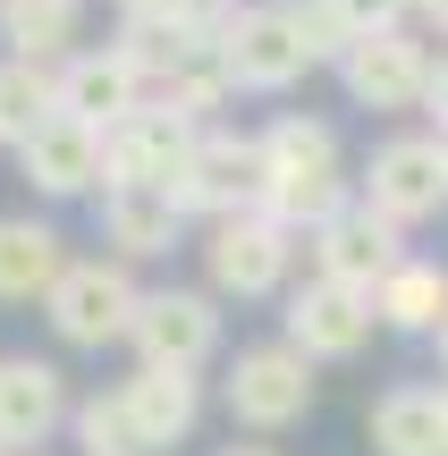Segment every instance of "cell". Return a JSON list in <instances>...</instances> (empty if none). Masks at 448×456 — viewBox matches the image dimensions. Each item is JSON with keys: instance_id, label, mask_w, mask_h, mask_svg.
<instances>
[{"instance_id": "6da1fadb", "label": "cell", "mask_w": 448, "mask_h": 456, "mask_svg": "<svg viewBox=\"0 0 448 456\" xmlns=\"http://www.w3.org/2000/svg\"><path fill=\"white\" fill-rule=\"evenodd\" d=\"M347 203H355V178L338 161V127L305 118V110H280L263 127V212L280 228H297V237H314Z\"/></svg>"}, {"instance_id": "7a4b0ae2", "label": "cell", "mask_w": 448, "mask_h": 456, "mask_svg": "<svg viewBox=\"0 0 448 456\" xmlns=\"http://www.w3.org/2000/svg\"><path fill=\"white\" fill-rule=\"evenodd\" d=\"M135 313H144V288L127 279V262H118V254H85V262H68V279L51 288L43 322L60 330V346L102 355V346L135 338Z\"/></svg>"}, {"instance_id": "3957f363", "label": "cell", "mask_w": 448, "mask_h": 456, "mask_svg": "<svg viewBox=\"0 0 448 456\" xmlns=\"http://www.w3.org/2000/svg\"><path fill=\"white\" fill-rule=\"evenodd\" d=\"M220 406H229V423L254 431V440H263V431H288V423H305V414H314V363H305L288 338L237 346L229 380H220Z\"/></svg>"}, {"instance_id": "277c9868", "label": "cell", "mask_w": 448, "mask_h": 456, "mask_svg": "<svg viewBox=\"0 0 448 456\" xmlns=\"http://www.w3.org/2000/svg\"><path fill=\"white\" fill-rule=\"evenodd\" d=\"M305 262H314V279H330V288L381 296L415 254H406V228H398V220H381L364 195H355L330 228H314V237H305Z\"/></svg>"}, {"instance_id": "5b68a950", "label": "cell", "mask_w": 448, "mask_h": 456, "mask_svg": "<svg viewBox=\"0 0 448 456\" xmlns=\"http://www.w3.org/2000/svg\"><path fill=\"white\" fill-rule=\"evenodd\" d=\"M203 271H212V296H280L288 271H297V228H280L271 212H237L203 228Z\"/></svg>"}, {"instance_id": "8992f818", "label": "cell", "mask_w": 448, "mask_h": 456, "mask_svg": "<svg viewBox=\"0 0 448 456\" xmlns=\"http://www.w3.org/2000/svg\"><path fill=\"white\" fill-rule=\"evenodd\" d=\"M432 34L415 26H389V34H364V43L338 60V85H347L355 110H423V94H432Z\"/></svg>"}, {"instance_id": "52a82bcc", "label": "cell", "mask_w": 448, "mask_h": 456, "mask_svg": "<svg viewBox=\"0 0 448 456\" xmlns=\"http://www.w3.org/2000/svg\"><path fill=\"white\" fill-rule=\"evenodd\" d=\"M186 220H237V212H263V135H229V127H203L186 178L169 186Z\"/></svg>"}, {"instance_id": "ba28073f", "label": "cell", "mask_w": 448, "mask_h": 456, "mask_svg": "<svg viewBox=\"0 0 448 456\" xmlns=\"http://www.w3.org/2000/svg\"><path fill=\"white\" fill-rule=\"evenodd\" d=\"M127 346H135V363H161V372H203L220 346V296L212 288H144Z\"/></svg>"}, {"instance_id": "9c48e42d", "label": "cell", "mask_w": 448, "mask_h": 456, "mask_svg": "<svg viewBox=\"0 0 448 456\" xmlns=\"http://www.w3.org/2000/svg\"><path fill=\"white\" fill-rule=\"evenodd\" d=\"M355 195H364L381 220H398V228L432 220L440 203H448L440 135H389V144H372V161H364V178H355Z\"/></svg>"}, {"instance_id": "30bf717a", "label": "cell", "mask_w": 448, "mask_h": 456, "mask_svg": "<svg viewBox=\"0 0 448 456\" xmlns=\"http://www.w3.org/2000/svg\"><path fill=\"white\" fill-rule=\"evenodd\" d=\"M372 322H381V305L355 288H330V279H305V288H288V313H280V338L297 346L305 363H347L355 346L372 338Z\"/></svg>"}, {"instance_id": "8fae6325", "label": "cell", "mask_w": 448, "mask_h": 456, "mask_svg": "<svg viewBox=\"0 0 448 456\" xmlns=\"http://www.w3.org/2000/svg\"><path fill=\"white\" fill-rule=\"evenodd\" d=\"M135 110H152V85L135 77L110 43H85L77 60H60V118H77V127H94V135H118Z\"/></svg>"}, {"instance_id": "7c38bea8", "label": "cell", "mask_w": 448, "mask_h": 456, "mask_svg": "<svg viewBox=\"0 0 448 456\" xmlns=\"http://www.w3.org/2000/svg\"><path fill=\"white\" fill-rule=\"evenodd\" d=\"M220 51H229L237 94H288V85L314 68V51H305V34L288 26L280 0H246V17L220 34Z\"/></svg>"}, {"instance_id": "4fadbf2b", "label": "cell", "mask_w": 448, "mask_h": 456, "mask_svg": "<svg viewBox=\"0 0 448 456\" xmlns=\"http://www.w3.org/2000/svg\"><path fill=\"white\" fill-rule=\"evenodd\" d=\"M195 144H203L195 118L152 102V110H135L127 127L110 135V186H152V195H169V186L186 178V161H195Z\"/></svg>"}, {"instance_id": "5bb4252c", "label": "cell", "mask_w": 448, "mask_h": 456, "mask_svg": "<svg viewBox=\"0 0 448 456\" xmlns=\"http://www.w3.org/2000/svg\"><path fill=\"white\" fill-rule=\"evenodd\" d=\"M17 178L34 186V195H51V203H68V195H110V135H94V127H77V118H51L43 135H34L26 152H17Z\"/></svg>"}, {"instance_id": "9a60e30c", "label": "cell", "mask_w": 448, "mask_h": 456, "mask_svg": "<svg viewBox=\"0 0 448 456\" xmlns=\"http://www.w3.org/2000/svg\"><path fill=\"white\" fill-rule=\"evenodd\" d=\"M68 380H60V363H43V355H0V448H43L51 431L68 423Z\"/></svg>"}, {"instance_id": "2e32d148", "label": "cell", "mask_w": 448, "mask_h": 456, "mask_svg": "<svg viewBox=\"0 0 448 456\" xmlns=\"http://www.w3.org/2000/svg\"><path fill=\"white\" fill-rule=\"evenodd\" d=\"M68 237L34 212H0V305H51V288L68 279Z\"/></svg>"}, {"instance_id": "e0dca14e", "label": "cell", "mask_w": 448, "mask_h": 456, "mask_svg": "<svg viewBox=\"0 0 448 456\" xmlns=\"http://www.w3.org/2000/svg\"><path fill=\"white\" fill-rule=\"evenodd\" d=\"M118 397H127L144 448H178L186 431H195V414H203V380L195 372H161V363H135V372L118 380Z\"/></svg>"}, {"instance_id": "ac0fdd59", "label": "cell", "mask_w": 448, "mask_h": 456, "mask_svg": "<svg viewBox=\"0 0 448 456\" xmlns=\"http://www.w3.org/2000/svg\"><path fill=\"white\" fill-rule=\"evenodd\" d=\"M372 456H448V397L423 380H398L372 406Z\"/></svg>"}, {"instance_id": "d6986e66", "label": "cell", "mask_w": 448, "mask_h": 456, "mask_svg": "<svg viewBox=\"0 0 448 456\" xmlns=\"http://www.w3.org/2000/svg\"><path fill=\"white\" fill-rule=\"evenodd\" d=\"M178 203L169 195H152V186H110L102 195V245H110L118 262H152V254H169L178 245Z\"/></svg>"}, {"instance_id": "ffe728a7", "label": "cell", "mask_w": 448, "mask_h": 456, "mask_svg": "<svg viewBox=\"0 0 448 456\" xmlns=\"http://www.w3.org/2000/svg\"><path fill=\"white\" fill-rule=\"evenodd\" d=\"M77 34H85V0H0V43H9V60H77Z\"/></svg>"}, {"instance_id": "44dd1931", "label": "cell", "mask_w": 448, "mask_h": 456, "mask_svg": "<svg viewBox=\"0 0 448 456\" xmlns=\"http://www.w3.org/2000/svg\"><path fill=\"white\" fill-rule=\"evenodd\" d=\"M51 118H60V68H43V60H0V144L26 152Z\"/></svg>"}, {"instance_id": "7402d4cb", "label": "cell", "mask_w": 448, "mask_h": 456, "mask_svg": "<svg viewBox=\"0 0 448 456\" xmlns=\"http://www.w3.org/2000/svg\"><path fill=\"white\" fill-rule=\"evenodd\" d=\"M372 305H381V330H406V338H440V330H448V271H440V262H406V271L389 279Z\"/></svg>"}, {"instance_id": "603a6c76", "label": "cell", "mask_w": 448, "mask_h": 456, "mask_svg": "<svg viewBox=\"0 0 448 456\" xmlns=\"http://www.w3.org/2000/svg\"><path fill=\"white\" fill-rule=\"evenodd\" d=\"M229 94H237L229 51H220V43H195L178 68H169V85H161L152 102H161V110H178V118H195V127H212V110H220Z\"/></svg>"}, {"instance_id": "cb8c5ba5", "label": "cell", "mask_w": 448, "mask_h": 456, "mask_svg": "<svg viewBox=\"0 0 448 456\" xmlns=\"http://www.w3.org/2000/svg\"><path fill=\"white\" fill-rule=\"evenodd\" d=\"M68 431H77V448H85V456H152V448H144V431H135V414H127V397H118V389H94V397H77V414H68Z\"/></svg>"}, {"instance_id": "d4e9b609", "label": "cell", "mask_w": 448, "mask_h": 456, "mask_svg": "<svg viewBox=\"0 0 448 456\" xmlns=\"http://www.w3.org/2000/svg\"><path fill=\"white\" fill-rule=\"evenodd\" d=\"M280 9H288V26L305 34V51H314V68H338V60L355 51V26H347V17L330 9V0H280Z\"/></svg>"}, {"instance_id": "484cf974", "label": "cell", "mask_w": 448, "mask_h": 456, "mask_svg": "<svg viewBox=\"0 0 448 456\" xmlns=\"http://www.w3.org/2000/svg\"><path fill=\"white\" fill-rule=\"evenodd\" d=\"M338 17H347L355 26V43H364V34H389V26H406V17H415V0H330Z\"/></svg>"}, {"instance_id": "4316f807", "label": "cell", "mask_w": 448, "mask_h": 456, "mask_svg": "<svg viewBox=\"0 0 448 456\" xmlns=\"http://www.w3.org/2000/svg\"><path fill=\"white\" fill-rule=\"evenodd\" d=\"M423 118H432V135H448V51L432 68V94H423Z\"/></svg>"}, {"instance_id": "83f0119b", "label": "cell", "mask_w": 448, "mask_h": 456, "mask_svg": "<svg viewBox=\"0 0 448 456\" xmlns=\"http://www.w3.org/2000/svg\"><path fill=\"white\" fill-rule=\"evenodd\" d=\"M415 26L432 34V43H448V0H415Z\"/></svg>"}, {"instance_id": "f1b7e54d", "label": "cell", "mask_w": 448, "mask_h": 456, "mask_svg": "<svg viewBox=\"0 0 448 456\" xmlns=\"http://www.w3.org/2000/svg\"><path fill=\"white\" fill-rule=\"evenodd\" d=\"M161 9H178V0H118V17H161Z\"/></svg>"}, {"instance_id": "f546056e", "label": "cell", "mask_w": 448, "mask_h": 456, "mask_svg": "<svg viewBox=\"0 0 448 456\" xmlns=\"http://www.w3.org/2000/svg\"><path fill=\"white\" fill-rule=\"evenodd\" d=\"M220 456H280V448H263V440H229Z\"/></svg>"}, {"instance_id": "4dcf8cb0", "label": "cell", "mask_w": 448, "mask_h": 456, "mask_svg": "<svg viewBox=\"0 0 448 456\" xmlns=\"http://www.w3.org/2000/svg\"><path fill=\"white\" fill-rule=\"evenodd\" d=\"M440 372H448V330H440Z\"/></svg>"}, {"instance_id": "1f68e13d", "label": "cell", "mask_w": 448, "mask_h": 456, "mask_svg": "<svg viewBox=\"0 0 448 456\" xmlns=\"http://www.w3.org/2000/svg\"><path fill=\"white\" fill-rule=\"evenodd\" d=\"M440 161H448V135H440Z\"/></svg>"}, {"instance_id": "d6a6232c", "label": "cell", "mask_w": 448, "mask_h": 456, "mask_svg": "<svg viewBox=\"0 0 448 456\" xmlns=\"http://www.w3.org/2000/svg\"><path fill=\"white\" fill-rule=\"evenodd\" d=\"M440 397H448V380H440Z\"/></svg>"}, {"instance_id": "836d02e7", "label": "cell", "mask_w": 448, "mask_h": 456, "mask_svg": "<svg viewBox=\"0 0 448 456\" xmlns=\"http://www.w3.org/2000/svg\"><path fill=\"white\" fill-rule=\"evenodd\" d=\"M0 456H9V448H0Z\"/></svg>"}]
</instances>
